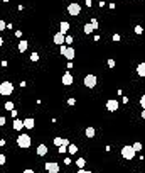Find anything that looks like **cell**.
<instances>
[{
    "label": "cell",
    "mask_w": 145,
    "mask_h": 173,
    "mask_svg": "<svg viewBox=\"0 0 145 173\" xmlns=\"http://www.w3.org/2000/svg\"><path fill=\"white\" fill-rule=\"evenodd\" d=\"M68 104H69V105H74V104H76V100H74V98H69V100H68Z\"/></svg>",
    "instance_id": "31"
},
{
    "label": "cell",
    "mask_w": 145,
    "mask_h": 173,
    "mask_svg": "<svg viewBox=\"0 0 145 173\" xmlns=\"http://www.w3.org/2000/svg\"><path fill=\"white\" fill-rule=\"evenodd\" d=\"M91 27H93V31L98 29V20H96V19H91Z\"/></svg>",
    "instance_id": "23"
},
{
    "label": "cell",
    "mask_w": 145,
    "mask_h": 173,
    "mask_svg": "<svg viewBox=\"0 0 145 173\" xmlns=\"http://www.w3.org/2000/svg\"><path fill=\"white\" fill-rule=\"evenodd\" d=\"M2 44H3V39H2V36H0V46H2Z\"/></svg>",
    "instance_id": "36"
},
{
    "label": "cell",
    "mask_w": 145,
    "mask_h": 173,
    "mask_svg": "<svg viewBox=\"0 0 145 173\" xmlns=\"http://www.w3.org/2000/svg\"><path fill=\"white\" fill-rule=\"evenodd\" d=\"M22 124H24V127H25V129H32L36 122H34V119H32V117H29V119H24V120H22Z\"/></svg>",
    "instance_id": "9"
},
{
    "label": "cell",
    "mask_w": 145,
    "mask_h": 173,
    "mask_svg": "<svg viewBox=\"0 0 145 173\" xmlns=\"http://www.w3.org/2000/svg\"><path fill=\"white\" fill-rule=\"evenodd\" d=\"M14 92V85L10 81H3L0 85V95H10Z\"/></svg>",
    "instance_id": "1"
},
{
    "label": "cell",
    "mask_w": 145,
    "mask_h": 173,
    "mask_svg": "<svg viewBox=\"0 0 145 173\" xmlns=\"http://www.w3.org/2000/svg\"><path fill=\"white\" fill-rule=\"evenodd\" d=\"M37 154H39V156H46V154H47V146H46V144H39V146H37Z\"/></svg>",
    "instance_id": "10"
},
{
    "label": "cell",
    "mask_w": 145,
    "mask_h": 173,
    "mask_svg": "<svg viewBox=\"0 0 145 173\" xmlns=\"http://www.w3.org/2000/svg\"><path fill=\"white\" fill-rule=\"evenodd\" d=\"M5 109L7 110H14V102H7L5 104Z\"/></svg>",
    "instance_id": "24"
},
{
    "label": "cell",
    "mask_w": 145,
    "mask_h": 173,
    "mask_svg": "<svg viewBox=\"0 0 145 173\" xmlns=\"http://www.w3.org/2000/svg\"><path fill=\"white\" fill-rule=\"evenodd\" d=\"M3 124H5V117H2V115H0V126H3Z\"/></svg>",
    "instance_id": "33"
},
{
    "label": "cell",
    "mask_w": 145,
    "mask_h": 173,
    "mask_svg": "<svg viewBox=\"0 0 145 173\" xmlns=\"http://www.w3.org/2000/svg\"><path fill=\"white\" fill-rule=\"evenodd\" d=\"M46 170H47L49 173H57L59 172V165L54 163V161H53V163L49 161V163H46Z\"/></svg>",
    "instance_id": "7"
},
{
    "label": "cell",
    "mask_w": 145,
    "mask_h": 173,
    "mask_svg": "<svg viewBox=\"0 0 145 173\" xmlns=\"http://www.w3.org/2000/svg\"><path fill=\"white\" fill-rule=\"evenodd\" d=\"M5 27H7V24H5V22H3V20L0 19V31H3V29H5Z\"/></svg>",
    "instance_id": "28"
},
{
    "label": "cell",
    "mask_w": 145,
    "mask_h": 173,
    "mask_svg": "<svg viewBox=\"0 0 145 173\" xmlns=\"http://www.w3.org/2000/svg\"><path fill=\"white\" fill-rule=\"evenodd\" d=\"M64 39H66V42H68V44H71V42H72V38H71V36H66Z\"/></svg>",
    "instance_id": "30"
},
{
    "label": "cell",
    "mask_w": 145,
    "mask_h": 173,
    "mask_svg": "<svg viewBox=\"0 0 145 173\" xmlns=\"http://www.w3.org/2000/svg\"><path fill=\"white\" fill-rule=\"evenodd\" d=\"M78 173H91V172H86V170H83V168H79V170H78Z\"/></svg>",
    "instance_id": "34"
},
{
    "label": "cell",
    "mask_w": 145,
    "mask_h": 173,
    "mask_svg": "<svg viewBox=\"0 0 145 173\" xmlns=\"http://www.w3.org/2000/svg\"><path fill=\"white\" fill-rule=\"evenodd\" d=\"M137 73H138V77H145V63H140V65H138Z\"/></svg>",
    "instance_id": "16"
},
{
    "label": "cell",
    "mask_w": 145,
    "mask_h": 173,
    "mask_svg": "<svg viewBox=\"0 0 145 173\" xmlns=\"http://www.w3.org/2000/svg\"><path fill=\"white\" fill-rule=\"evenodd\" d=\"M84 163H86V160H84V158H78V161H76V166L83 168V166H84Z\"/></svg>",
    "instance_id": "19"
},
{
    "label": "cell",
    "mask_w": 145,
    "mask_h": 173,
    "mask_svg": "<svg viewBox=\"0 0 145 173\" xmlns=\"http://www.w3.org/2000/svg\"><path fill=\"white\" fill-rule=\"evenodd\" d=\"M54 42L56 44H64V34H63V32L54 34Z\"/></svg>",
    "instance_id": "12"
},
{
    "label": "cell",
    "mask_w": 145,
    "mask_h": 173,
    "mask_svg": "<svg viewBox=\"0 0 145 173\" xmlns=\"http://www.w3.org/2000/svg\"><path fill=\"white\" fill-rule=\"evenodd\" d=\"M84 32H86V34H91V32H93V27H91V24H86V26H84Z\"/></svg>",
    "instance_id": "22"
},
{
    "label": "cell",
    "mask_w": 145,
    "mask_h": 173,
    "mask_svg": "<svg viewBox=\"0 0 145 173\" xmlns=\"http://www.w3.org/2000/svg\"><path fill=\"white\" fill-rule=\"evenodd\" d=\"M84 133H86V137H94V133H96V131H94V127H86V131H84Z\"/></svg>",
    "instance_id": "17"
},
{
    "label": "cell",
    "mask_w": 145,
    "mask_h": 173,
    "mask_svg": "<svg viewBox=\"0 0 145 173\" xmlns=\"http://www.w3.org/2000/svg\"><path fill=\"white\" fill-rule=\"evenodd\" d=\"M68 153H69V154H76V153H78V146H76V144H69V146H68Z\"/></svg>",
    "instance_id": "18"
},
{
    "label": "cell",
    "mask_w": 145,
    "mask_h": 173,
    "mask_svg": "<svg viewBox=\"0 0 145 173\" xmlns=\"http://www.w3.org/2000/svg\"><path fill=\"white\" fill-rule=\"evenodd\" d=\"M14 129H15V131L24 129V124H22V120H20V119H15V120H14Z\"/></svg>",
    "instance_id": "15"
},
{
    "label": "cell",
    "mask_w": 145,
    "mask_h": 173,
    "mask_svg": "<svg viewBox=\"0 0 145 173\" xmlns=\"http://www.w3.org/2000/svg\"><path fill=\"white\" fill-rule=\"evenodd\" d=\"M68 31H69V22H61V31H59V32H63V34L66 36Z\"/></svg>",
    "instance_id": "14"
},
{
    "label": "cell",
    "mask_w": 145,
    "mask_h": 173,
    "mask_svg": "<svg viewBox=\"0 0 145 173\" xmlns=\"http://www.w3.org/2000/svg\"><path fill=\"white\" fill-rule=\"evenodd\" d=\"M57 151H59V153H68V146H66V144H63V146H57Z\"/></svg>",
    "instance_id": "20"
},
{
    "label": "cell",
    "mask_w": 145,
    "mask_h": 173,
    "mask_svg": "<svg viewBox=\"0 0 145 173\" xmlns=\"http://www.w3.org/2000/svg\"><path fill=\"white\" fill-rule=\"evenodd\" d=\"M106 109H108L110 112L118 110V100H116V98H110L108 102H106Z\"/></svg>",
    "instance_id": "6"
},
{
    "label": "cell",
    "mask_w": 145,
    "mask_h": 173,
    "mask_svg": "<svg viewBox=\"0 0 145 173\" xmlns=\"http://www.w3.org/2000/svg\"><path fill=\"white\" fill-rule=\"evenodd\" d=\"M17 144H19V148H29L31 146V137L27 134H20L17 137Z\"/></svg>",
    "instance_id": "2"
},
{
    "label": "cell",
    "mask_w": 145,
    "mask_h": 173,
    "mask_svg": "<svg viewBox=\"0 0 145 173\" xmlns=\"http://www.w3.org/2000/svg\"><path fill=\"white\" fill-rule=\"evenodd\" d=\"M24 173H34V172H32V170H25Z\"/></svg>",
    "instance_id": "35"
},
{
    "label": "cell",
    "mask_w": 145,
    "mask_h": 173,
    "mask_svg": "<svg viewBox=\"0 0 145 173\" xmlns=\"http://www.w3.org/2000/svg\"><path fill=\"white\" fill-rule=\"evenodd\" d=\"M122 156H123L125 160H132V158L135 156L133 148H132V146H123V148H122Z\"/></svg>",
    "instance_id": "3"
},
{
    "label": "cell",
    "mask_w": 145,
    "mask_h": 173,
    "mask_svg": "<svg viewBox=\"0 0 145 173\" xmlns=\"http://www.w3.org/2000/svg\"><path fill=\"white\" fill-rule=\"evenodd\" d=\"M132 148H133V151L137 153V151H140V149H142V144H140V143H135V144H133Z\"/></svg>",
    "instance_id": "21"
},
{
    "label": "cell",
    "mask_w": 145,
    "mask_h": 173,
    "mask_svg": "<svg viewBox=\"0 0 145 173\" xmlns=\"http://www.w3.org/2000/svg\"><path fill=\"white\" fill-rule=\"evenodd\" d=\"M31 59H32V61H39V55H37V53H32V55H31Z\"/></svg>",
    "instance_id": "25"
},
{
    "label": "cell",
    "mask_w": 145,
    "mask_h": 173,
    "mask_svg": "<svg viewBox=\"0 0 145 173\" xmlns=\"http://www.w3.org/2000/svg\"><path fill=\"white\" fill-rule=\"evenodd\" d=\"M140 105H142V107H145V97H142V98H140Z\"/></svg>",
    "instance_id": "32"
},
{
    "label": "cell",
    "mask_w": 145,
    "mask_h": 173,
    "mask_svg": "<svg viewBox=\"0 0 145 173\" xmlns=\"http://www.w3.org/2000/svg\"><path fill=\"white\" fill-rule=\"evenodd\" d=\"M27 48H29V42H27V41H24V39H22V41H20V42H19V51H20V53H24V51H25V49H27Z\"/></svg>",
    "instance_id": "13"
},
{
    "label": "cell",
    "mask_w": 145,
    "mask_h": 173,
    "mask_svg": "<svg viewBox=\"0 0 145 173\" xmlns=\"http://www.w3.org/2000/svg\"><path fill=\"white\" fill-rule=\"evenodd\" d=\"M68 12H69V15H79L81 14V5L79 3H69Z\"/></svg>",
    "instance_id": "4"
},
{
    "label": "cell",
    "mask_w": 145,
    "mask_h": 173,
    "mask_svg": "<svg viewBox=\"0 0 145 173\" xmlns=\"http://www.w3.org/2000/svg\"><path fill=\"white\" fill-rule=\"evenodd\" d=\"M72 75L71 73H64L63 75V85H72Z\"/></svg>",
    "instance_id": "8"
},
{
    "label": "cell",
    "mask_w": 145,
    "mask_h": 173,
    "mask_svg": "<svg viewBox=\"0 0 145 173\" xmlns=\"http://www.w3.org/2000/svg\"><path fill=\"white\" fill-rule=\"evenodd\" d=\"M108 66H110V68L115 66V59H108Z\"/></svg>",
    "instance_id": "29"
},
{
    "label": "cell",
    "mask_w": 145,
    "mask_h": 173,
    "mask_svg": "<svg viewBox=\"0 0 145 173\" xmlns=\"http://www.w3.org/2000/svg\"><path fill=\"white\" fill-rule=\"evenodd\" d=\"M63 56H64V58H68V59L71 61L72 58H74V49H72V48H66V51L63 53Z\"/></svg>",
    "instance_id": "11"
},
{
    "label": "cell",
    "mask_w": 145,
    "mask_h": 173,
    "mask_svg": "<svg viewBox=\"0 0 145 173\" xmlns=\"http://www.w3.org/2000/svg\"><path fill=\"white\" fill-rule=\"evenodd\" d=\"M0 165H5V154L0 153Z\"/></svg>",
    "instance_id": "27"
},
{
    "label": "cell",
    "mask_w": 145,
    "mask_h": 173,
    "mask_svg": "<svg viewBox=\"0 0 145 173\" xmlns=\"http://www.w3.org/2000/svg\"><path fill=\"white\" fill-rule=\"evenodd\" d=\"M135 32H137V34H142V32H144V31H142V26H135Z\"/></svg>",
    "instance_id": "26"
},
{
    "label": "cell",
    "mask_w": 145,
    "mask_h": 173,
    "mask_svg": "<svg viewBox=\"0 0 145 173\" xmlns=\"http://www.w3.org/2000/svg\"><path fill=\"white\" fill-rule=\"evenodd\" d=\"M96 77L94 75H86L84 77V87H88V88H94L96 87Z\"/></svg>",
    "instance_id": "5"
}]
</instances>
